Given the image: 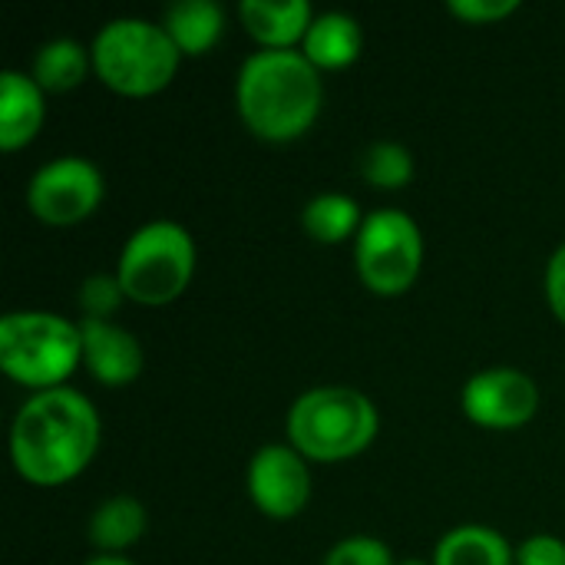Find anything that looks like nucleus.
<instances>
[{
	"label": "nucleus",
	"instance_id": "nucleus-1",
	"mask_svg": "<svg viewBox=\"0 0 565 565\" xmlns=\"http://www.w3.org/2000/svg\"><path fill=\"white\" fill-rule=\"evenodd\" d=\"M103 437L89 397L73 387L33 394L20 404L10 427L13 470L33 487H66L96 457Z\"/></svg>",
	"mask_w": 565,
	"mask_h": 565
},
{
	"label": "nucleus",
	"instance_id": "nucleus-2",
	"mask_svg": "<svg viewBox=\"0 0 565 565\" xmlns=\"http://www.w3.org/2000/svg\"><path fill=\"white\" fill-rule=\"evenodd\" d=\"M321 103V70L301 50H258L235 76L238 116L265 142L301 139L315 126Z\"/></svg>",
	"mask_w": 565,
	"mask_h": 565
},
{
	"label": "nucleus",
	"instance_id": "nucleus-3",
	"mask_svg": "<svg viewBox=\"0 0 565 565\" xmlns=\"http://www.w3.org/2000/svg\"><path fill=\"white\" fill-rule=\"evenodd\" d=\"M285 430L305 460L341 463L374 444L381 417L374 401L354 387H311L291 404Z\"/></svg>",
	"mask_w": 565,
	"mask_h": 565
},
{
	"label": "nucleus",
	"instance_id": "nucleus-4",
	"mask_svg": "<svg viewBox=\"0 0 565 565\" xmlns=\"http://www.w3.org/2000/svg\"><path fill=\"white\" fill-rule=\"evenodd\" d=\"M83 361V331L53 311H10L0 321V367L33 394L56 391Z\"/></svg>",
	"mask_w": 565,
	"mask_h": 565
},
{
	"label": "nucleus",
	"instance_id": "nucleus-5",
	"mask_svg": "<svg viewBox=\"0 0 565 565\" xmlns=\"http://www.w3.org/2000/svg\"><path fill=\"white\" fill-rule=\"evenodd\" d=\"M93 73L119 96H156L162 93L182 63V53L169 40L162 23L142 17H119L109 20L93 46Z\"/></svg>",
	"mask_w": 565,
	"mask_h": 565
},
{
	"label": "nucleus",
	"instance_id": "nucleus-6",
	"mask_svg": "<svg viewBox=\"0 0 565 565\" xmlns=\"http://www.w3.org/2000/svg\"><path fill=\"white\" fill-rule=\"evenodd\" d=\"M195 275V242L179 222H149L136 228L116 262V278L129 301L146 308L172 305Z\"/></svg>",
	"mask_w": 565,
	"mask_h": 565
},
{
	"label": "nucleus",
	"instance_id": "nucleus-7",
	"mask_svg": "<svg viewBox=\"0 0 565 565\" xmlns=\"http://www.w3.org/2000/svg\"><path fill=\"white\" fill-rule=\"evenodd\" d=\"M354 268L367 291L397 298L414 288L424 268V232L401 209H377L354 238Z\"/></svg>",
	"mask_w": 565,
	"mask_h": 565
},
{
	"label": "nucleus",
	"instance_id": "nucleus-8",
	"mask_svg": "<svg viewBox=\"0 0 565 565\" xmlns=\"http://www.w3.org/2000/svg\"><path fill=\"white\" fill-rule=\"evenodd\" d=\"M106 195L103 172L83 156H60L40 166L26 185V205L43 225H79Z\"/></svg>",
	"mask_w": 565,
	"mask_h": 565
},
{
	"label": "nucleus",
	"instance_id": "nucleus-9",
	"mask_svg": "<svg viewBox=\"0 0 565 565\" xmlns=\"http://www.w3.org/2000/svg\"><path fill=\"white\" fill-rule=\"evenodd\" d=\"M460 407L483 430H520L540 411V387L516 367H490L467 381Z\"/></svg>",
	"mask_w": 565,
	"mask_h": 565
},
{
	"label": "nucleus",
	"instance_id": "nucleus-10",
	"mask_svg": "<svg viewBox=\"0 0 565 565\" xmlns=\"http://www.w3.org/2000/svg\"><path fill=\"white\" fill-rule=\"evenodd\" d=\"M248 497L271 520L298 516L311 500L308 460L291 444H265L248 463Z\"/></svg>",
	"mask_w": 565,
	"mask_h": 565
},
{
	"label": "nucleus",
	"instance_id": "nucleus-11",
	"mask_svg": "<svg viewBox=\"0 0 565 565\" xmlns=\"http://www.w3.org/2000/svg\"><path fill=\"white\" fill-rule=\"evenodd\" d=\"M79 331H83V364L96 384L126 387L142 374L146 358L136 334H129L113 321H93V318H83Z\"/></svg>",
	"mask_w": 565,
	"mask_h": 565
},
{
	"label": "nucleus",
	"instance_id": "nucleus-12",
	"mask_svg": "<svg viewBox=\"0 0 565 565\" xmlns=\"http://www.w3.org/2000/svg\"><path fill=\"white\" fill-rule=\"evenodd\" d=\"M238 20L262 50H295L305 43L315 10L308 0H242Z\"/></svg>",
	"mask_w": 565,
	"mask_h": 565
},
{
	"label": "nucleus",
	"instance_id": "nucleus-13",
	"mask_svg": "<svg viewBox=\"0 0 565 565\" xmlns=\"http://www.w3.org/2000/svg\"><path fill=\"white\" fill-rule=\"evenodd\" d=\"M46 119V93L20 70L0 73V149L17 152L30 146Z\"/></svg>",
	"mask_w": 565,
	"mask_h": 565
},
{
	"label": "nucleus",
	"instance_id": "nucleus-14",
	"mask_svg": "<svg viewBox=\"0 0 565 565\" xmlns=\"http://www.w3.org/2000/svg\"><path fill=\"white\" fill-rule=\"evenodd\" d=\"M364 50V30L351 13L331 10V13H318L301 53L311 60L315 70H344L351 66Z\"/></svg>",
	"mask_w": 565,
	"mask_h": 565
},
{
	"label": "nucleus",
	"instance_id": "nucleus-15",
	"mask_svg": "<svg viewBox=\"0 0 565 565\" xmlns=\"http://www.w3.org/2000/svg\"><path fill=\"white\" fill-rule=\"evenodd\" d=\"M162 26L182 56H202L222 40L225 13L215 0H179L166 10Z\"/></svg>",
	"mask_w": 565,
	"mask_h": 565
},
{
	"label": "nucleus",
	"instance_id": "nucleus-16",
	"mask_svg": "<svg viewBox=\"0 0 565 565\" xmlns=\"http://www.w3.org/2000/svg\"><path fill=\"white\" fill-rule=\"evenodd\" d=\"M149 526L146 507L136 497H109L89 516V543L103 556H116L142 540Z\"/></svg>",
	"mask_w": 565,
	"mask_h": 565
},
{
	"label": "nucleus",
	"instance_id": "nucleus-17",
	"mask_svg": "<svg viewBox=\"0 0 565 565\" xmlns=\"http://www.w3.org/2000/svg\"><path fill=\"white\" fill-rule=\"evenodd\" d=\"M434 565H516V550L503 540V533L467 523L437 543Z\"/></svg>",
	"mask_w": 565,
	"mask_h": 565
},
{
	"label": "nucleus",
	"instance_id": "nucleus-18",
	"mask_svg": "<svg viewBox=\"0 0 565 565\" xmlns=\"http://www.w3.org/2000/svg\"><path fill=\"white\" fill-rule=\"evenodd\" d=\"M89 70H93V53L83 43L60 36L36 50L30 76L43 93H70L86 79Z\"/></svg>",
	"mask_w": 565,
	"mask_h": 565
},
{
	"label": "nucleus",
	"instance_id": "nucleus-19",
	"mask_svg": "<svg viewBox=\"0 0 565 565\" xmlns=\"http://www.w3.org/2000/svg\"><path fill=\"white\" fill-rule=\"evenodd\" d=\"M301 225L308 232V238H315L318 245H341L348 238H358L364 215L361 205L344 195V192H324L315 195L305 212H301Z\"/></svg>",
	"mask_w": 565,
	"mask_h": 565
},
{
	"label": "nucleus",
	"instance_id": "nucleus-20",
	"mask_svg": "<svg viewBox=\"0 0 565 565\" xmlns=\"http://www.w3.org/2000/svg\"><path fill=\"white\" fill-rule=\"evenodd\" d=\"M361 175L384 192L407 189L414 182V156L401 142H374L361 159Z\"/></svg>",
	"mask_w": 565,
	"mask_h": 565
},
{
	"label": "nucleus",
	"instance_id": "nucleus-21",
	"mask_svg": "<svg viewBox=\"0 0 565 565\" xmlns=\"http://www.w3.org/2000/svg\"><path fill=\"white\" fill-rule=\"evenodd\" d=\"M122 301L126 291L116 275H89L76 291V305L83 308V318L93 321H109V315H116Z\"/></svg>",
	"mask_w": 565,
	"mask_h": 565
},
{
	"label": "nucleus",
	"instance_id": "nucleus-22",
	"mask_svg": "<svg viewBox=\"0 0 565 565\" xmlns=\"http://www.w3.org/2000/svg\"><path fill=\"white\" fill-rule=\"evenodd\" d=\"M324 565H397L387 543L374 536H348L328 550Z\"/></svg>",
	"mask_w": 565,
	"mask_h": 565
},
{
	"label": "nucleus",
	"instance_id": "nucleus-23",
	"mask_svg": "<svg viewBox=\"0 0 565 565\" xmlns=\"http://www.w3.org/2000/svg\"><path fill=\"white\" fill-rule=\"evenodd\" d=\"M447 10L467 23H497L520 10V0H450Z\"/></svg>",
	"mask_w": 565,
	"mask_h": 565
},
{
	"label": "nucleus",
	"instance_id": "nucleus-24",
	"mask_svg": "<svg viewBox=\"0 0 565 565\" xmlns=\"http://www.w3.org/2000/svg\"><path fill=\"white\" fill-rule=\"evenodd\" d=\"M516 565H565V543L550 533L530 536L516 550Z\"/></svg>",
	"mask_w": 565,
	"mask_h": 565
},
{
	"label": "nucleus",
	"instance_id": "nucleus-25",
	"mask_svg": "<svg viewBox=\"0 0 565 565\" xmlns=\"http://www.w3.org/2000/svg\"><path fill=\"white\" fill-rule=\"evenodd\" d=\"M543 288H546V305L550 311L565 324V245H559L546 265V278H543Z\"/></svg>",
	"mask_w": 565,
	"mask_h": 565
},
{
	"label": "nucleus",
	"instance_id": "nucleus-26",
	"mask_svg": "<svg viewBox=\"0 0 565 565\" xmlns=\"http://www.w3.org/2000/svg\"><path fill=\"white\" fill-rule=\"evenodd\" d=\"M83 565H132L129 559H122V556H93L89 563Z\"/></svg>",
	"mask_w": 565,
	"mask_h": 565
},
{
	"label": "nucleus",
	"instance_id": "nucleus-27",
	"mask_svg": "<svg viewBox=\"0 0 565 565\" xmlns=\"http://www.w3.org/2000/svg\"><path fill=\"white\" fill-rule=\"evenodd\" d=\"M397 565H434V559L427 563V559H417V556H411V559H397Z\"/></svg>",
	"mask_w": 565,
	"mask_h": 565
}]
</instances>
